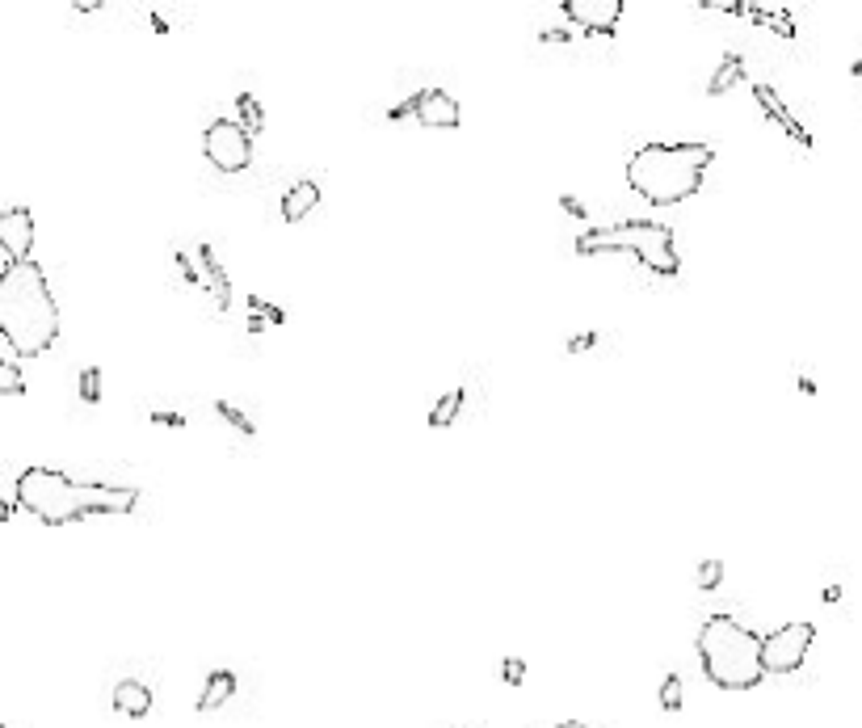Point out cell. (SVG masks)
I'll return each mask as SVG.
<instances>
[{"label":"cell","instance_id":"6da1fadb","mask_svg":"<svg viewBox=\"0 0 862 728\" xmlns=\"http://www.w3.org/2000/svg\"><path fill=\"white\" fill-rule=\"evenodd\" d=\"M17 505L34 514L47 527H68V522L93 514H127L135 510L139 489L131 484H101V480H72L55 468H26L13 489Z\"/></svg>","mask_w":862,"mask_h":728},{"label":"cell","instance_id":"7a4b0ae2","mask_svg":"<svg viewBox=\"0 0 862 728\" xmlns=\"http://www.w3.org/2000/svg\"><path fill=\"white\" fill-rule=\"evenodd\" d=\"M0 337L22 358H34L55 346L59 308L38 261L5 266V274H0Z\"/></svg>","mask_w":862,"mask_h":728},{"label":"cell","instance_id":"3957f363","mask_svg":"<svg viewBox=\"0 0 862 728\" xmlns=\"http://www.w3.org/2000/svg\"><path fill=\"white\" fill-rule=\"evenodd\" d=\"M711 160V144H644L627 160V186L652 207H673L703 190Z\"/></svg>","mask_w":862,"mask_h":728},{"label":"cell","instance_id":"277c9868","mask_svg":"<svg viewBox=\"0 0 862 728\" xmlns=\"http://www.w3.org/2000/svg\"><path fill=\"white\" fill-rule=\"evenodd\" d=\"M766 636H757L732 615H711L699 628V661L707 682L720 691H753L766 678Z\"/></svg>","mask_w":862,"mask_h":728},{"label":"cell","instance_id":"5b68a950","mask_svg":"<svg viewBox=\"0 0 862 728\" xmlns=\"http://www.w3.org/2000/svg\"><path fill=\"white\" fill-rule=\"evenodd\" d=\"M581 257H598V253H627L635 257L644 270H652L656 278H677L682 270V257H677L673 245V228L656 224V219H623V224L610 228H593L577 240Z\"/></svg>","mask_w":862,"mask_h":728},{"label":"cell","instance_id":"8992f818","mask_svg":"<svg viewBox=\"0 0 862 728\" xmlns=\"http://www.w3.org/2000/svg\"><path fill=\"white\" fill-rule=\"evenodd\" d=\"M202 152L219 173H244L253 165V135L244 131L240 118H215L202 131Z\"/></svg>","mask_w":862,"mask_h":728},{"label":"cell","instance_id":"52a82bcc","mask_svg":"<svg viewBox=\"0 0 862 728\" xmlns=\"http://www.w3.org/2000/svg\"><path fill=\"white\" fill-rule=\"evenodd\" d=\"M816 640V628L808 619H795V623H783V628H774L766 636V674H795L799 665L808 661V649Z\"/></svg>","mask_w":862,"mask_h":728},{"label":"cell","instance_id":"ba28073f","mask_svg":"<svg viewBox=\"0 0 862 728\" xmlns=\"http://www.w3.org/2000/svg\"><path fill=\"white\" fill-rule=\"evenodd\" d=\"M0 249H5V266L34 261V215L26 207L0 215Z\"/></svg>","mask_w":862,"mask_h":728},{"label":"cell","instance_id":"9c48e42d","mask_svg":"<svg viewBox=\"0 0 862 728\" xmlns=\"http://www.w3.org/2000/svg\"><path fill=\"white\" fill-rule=\"evenodd\" d=\"M564 17L572 26H581L585 34H610L623 17V0H564Z\"/></svg>","mask_w":862,"mask_h":728},{"label":"cell","instance_id":"30bf717a","mask_svg":"<svg viewBox=\"0 0 862 728\" xmlns=\"http://www.w3.org/2000/svg\"><path fill=\"white\" fill-rule=\"evenodd\" d=\"M413 118H417L421 127H429V131H455L463 123V110H459V101L450 97L446 89H421Z\"/></svg>","mask_w":862,"mask_h":728},{"label":"cell","instance_id":"8fae6325","mask_svg":"<svg viewBox=\"0 0 862 728\" xmlns=\"http://www.w3.org/2000/svg\"><path fill=\"white\" fill-rule=\"evenodd\" d=\"M114 712L118 716H131V720H143L152 712V691H148V682H135V678H122L118 686H114Z\"/></svg>","mask_w":862,"mask_h":728},{"label":"cell","instance_id":"7c38bea8","mask_svg":"<svg viewBox=\"0 0 862 728\" xmlns=\"http://www.w3.org/2000/svg\"><path fill=\"white\" fill-rule=\"evenodd\" d=\"M316 207H320V186H316V181H307V177L295 181V186L282 194V219H286V224H299V219L312 215Z\"/></svg>","mask_w":862,"mask_h":728},{"label":"cell","instance_id":"4fadbf2b","mask_svg":"<svg viewBox=\"0 0 862 728\" xmlns=\"http://www.w3.org/2000/svg\"><path fill=\"white\" fill-rule=\"evenodd\" d=\"M236 695V674L232 670H215L207 682H202V695H198V712H219L223 703Z\"/></svg>","mask_w":862,"mask_h":728},{"label":"cell","instance_id":"5bb4252c","mask_svg":"<svg viewBox=\"0 0 862 728\" xmlns=\"http://www.w3.org/2000/svg\"><path fill=\"white\" fill-rule=\"evenodd\" d=\"M459 409H463V388H450V392L434 404V413H429V426H434V430H446L450 421L459 417Z\"/></svg>","mask_w":862,"mask_h":728},{"label":"cell","instance_id":"9a60e30c","mask_svg":"<svg viewBox=\"0 0 862 728\" xmlns=\"http://www.w3.org/2000/svg\"><path fill=\"white\" fill-rule=\"evenodd\" d=\"M26 392V379H22V367H17V354L5 350L0 358V396H22Z\"/></svg>","mask_w":862,"mask_h":728},{"label":"cell","instance_id":"2e32d148","mask_svg":"<svg viewBox=\"0 0 862 728\" xmlns=\"http://www.w3.org/2000/svg\"><path fill=\"white\" fill-rule=\"evenodd\" d=\"M741 76H745V64H741V59H736V55H724V64H720V72H715V80L707 85V93L720 97V93H728Z\"/></svg>","mask_w":862,"mask_h":728},{"label":"cell","instance_id":"e0dca14e","mask_svg":"<svg viewBox=\"0 0 862 728\" xmlns=\"http://www.w3.org/2000/svg\"><path fill=\"white\" fill-rule=\"evenodd\" d=\"M720 581H724V560H703L699 573H694V585H699V590H715Z\"/></svg>","mask_w":862,"mask_h":728},{"label":"cell","instance_id":"ac0fdd59","mask_svg":"<svg viewBox=\"0 0 862 728\" xmlns=\"http://www.w3.org/2000/svg\"><path fill=\"white\" fill-rule=\"evenodd\" d=\"M661 707L665 712H677V707H682V678L677 674H665V682H661Z\"/></svg>","mask_w":862,"mask_h":728},{"label":"cell","instance_id":"d6986e66","mask_svg":"<svg viewBox=\"0 0 862 728\" xmlns=\"http://www.w3.org/2000/svg\"><path fill=\"white\" fill-rule=\"evenodd\" d=\"M240 110H244V131H257L261 127V106H257V97L253 93H240Z\"/></svg>","mask_w":862,"mask_h":728},{"label":"cell","instance_id":"ffe728a7","mask_svg":"<svg viewBox=\"0 0 862 728\" xmlns=\"http://www.w3.org/2000/svg\"><path fill=\"white\" fill-rule=\"evenodd\" d=\"M501 678H505L509 686H522V682H526V661H522V657H505V661H501Z\"/></svg>","mask_w":862,"mask_h":728},{"label":"cell","instance_id":"44dd1931","mask_svg":"<svg viewBox=\"0 0 862 728\" xmlns=\"http://www.w3.org/2000/svg\"><path fill=\"white\" fill-rule=\"evenodd\" d=\"M97 379H101L97 371H85V375H80V396H85L89 404L97 400Z\"/></svg>","mask_w":862,"mask_h":728},{"label":"cell","instance_id":"7402d4cb","mask_svg":"<svg viewBox=\"0 0 862 728\" xmlns=\"http://www.w3.org/2000/svg\"><path fill=\"white\" fill-rule=\"evenodd\" d=\"M556 728H589V724H581V720H564V724H556Z\"/></svg>","mask_w":862,"mask_h":728}]
</instances>
